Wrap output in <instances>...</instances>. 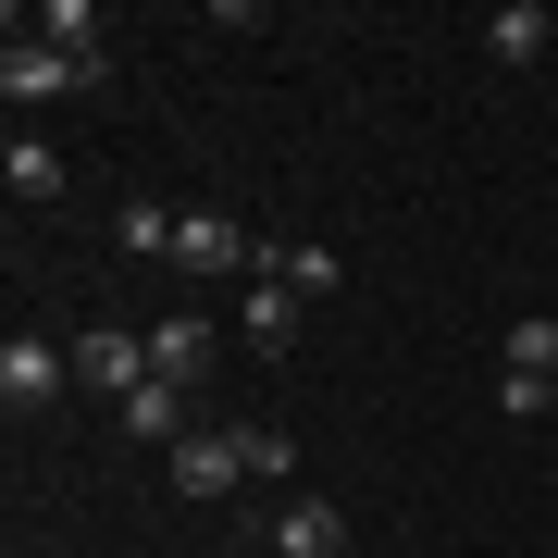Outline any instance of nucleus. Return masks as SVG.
I'll use <instances>...</instances> for the list:
<instances>
[{
	"label": "nucleus",
	"instance_id": "f257e3e1",
	"mask_svg": "<svg viewBox=\"0 0 558 558\" xmlns=\"http://www.w3.org/2000/svg\"><path fill=\"white\" fill-rule=\"evenodd\" d=\"M100 75H112V50H50V38H25V25H13V50H0L13 112H25V100H62V87H100Z\"/></svg>",
	"mask_w": 558,
	"mask_h": 558
},
{
	"label": "nucleus",
	"instance_id": "20e7f679",
	"mask_svg": "<svg viewBox=\"0 0 558 558\" xmlns=\"http://www.w3.org/2000/svg\"><path fill=\"white\" fill-rule=\"evenodd\" d=\"M236 484H248V422H211L174 447V497H236Z\"/></svg>",
	"mask_w": 558,
	"mask_h": 558
},
{
	"label": "nucleus",
	"instance_id": "6e6552de",
	"mask_svg": "<svg viewBox=\"0 0 558 558\" xmlns=\"http://www.w3.org/2000/svg\"><path fill=\"white\" fill-rule=\"evenodd\" d=\"M546 38H558V25H546V0H509V13H484V50H497V62H521V75L546 62Z\"/></svg>",
	"mask_w": 558,
	"mask_h": 558
},
{
	"label": "nucleus",
	"instance_id": "4468645a",
	"mask_svg": "<svg viewBox=\"0 0 558 558\" xmlns=\"http://www.w3.org/2000/svg\"><path fill=\"white\" fill-rule=\"evenodd\" d=\"M546 422H558V385H546Z\"/></svg>",
	"mask_w": 558,
	"mask_h": 558
},
{
	"label": "nucleus",
	"instance_id": "1a4fd4ad",
	"mask_svg": "<svg viewBox=\"0 0 558 558\" xmlns=\"http://www.w3.org/2000/svg\"><path fill=\"white\" fill-rule=\"evenodd\" d=\"M236 336L260 360H286V348H299V299H286V286H248V299H236Z\"/></svg>",
	"mask_w": 558,
	"mask_h": 558
},
{
	"label": "nucleus",
	"instance_id": "ddd939ff",
	"mask_svg": "<svg viewBox=\"0 0 558 558\" xmlns=\"http://www.w3.org/2000/svg\"><path fill=\"white\" fill-rule=\"evenodd\" d=\"M112 236L137 248V260H174V211H161V199H124V223H112Z\"/></svg>",
	"mask_w": 558,
	"mask_h": 558
},
{
	"label": "nucleus",
	"instance_id": "39448f33",
	"mask_svg": "<svg viewBox=\"0 0 558 558\" xmlns=\"http://www.w3.org/2000/svg\"><path fill=\"white\" fill-rule=\"evenodd\" d=\"M75 385L124 410V398L149 385V336H124V323H100V336H75Z\"/></svg>",
	"mask_w": 558,
	"mask_h": 558
},
{
	"label": "nucleus",
	"instance_id": "f03ea898",
	"mask_svg": "<svg viewBox=\"0 0 558 558\" xmlns=\"http://www.w3.org/2000/svg\"><path fill=\"white\" fill-rule=\"evenodd\" d=\"M174 274H260V236L248 223H223V211H174Z\"/></svg>",
	"mask_w": 558,
	"mask_h": 558
},
{
	"label": "nucleus",
	"instance_id": "7ed1b4c3",
	"mask_svg": "<svg viewBox=\"0 0 558 558\" xmlns=\"http://www.w3.org/2000/svg\"><path fill=\"white\" fill-rule=\"evenodd\" d=\"M62 385H75V348H50V336H13V348H0V398H13V422H38Z\"/></svg>",
	"mask_w": 558,
	"mask_h": 558
},
{
	"label": "nucleus",
	"instance_id": "f8f14e48",
	"mask_svg": "<svg viewBox=\"0 0 558 558\" xmlns=\"http://www.w3.org/2000/svg\"><path fill=\"white\" fill-rule=\"evenodd\" d=\"M0 174H13V199H62V149H38V137L0 149Z\"/></svg>",
	"mask_w": 558,
	"mask_h": 558
},
{
	"label": "nucleus",
	"instance_id": "9b49d317",
	"mask_svg": "<svg viewBox=\"0 0 558 558\" xmlns=\"http://www.w3.org/2000/svg\"><path fill=\"white\" fill-rule=\"evenodd\" d=\"M124 435H149V447H186V385H137V398H124Z\"/></svg>",
	"mask_w": 558,
	"mask_h": 558
},
{
	"label": "nucleus",
	"instance_id": "0eeeda50",
	"mask_svg": "<svg viewBox=\"0 0 558 558\" xmlns=\"http://www.w3.org/2000/svg\"><path fill=\"white\" fill-rule=\"evenodd\" d=\"M149 373H161V385H199V373H211V323H199V311L149 323Z\"/></svg>",
	"mask_w": 558,
	"mask_h": 558
},
{
	"label": "nucleus",
	"instance_id": "423d86ee",
	"mask_svg": "<svg viewBox=\"0 0 558 558\" xmlns=\"http://www.w3.org/2000/svg\"><path fill=\"white\" fill-rule=\"evenodd\" d=\"M260 286H286V299H336V286H348V260L336 248H323V236H260Z\"/></svg>",
	"mask_w": 558,
	"mask_h": 558
},
{
	"label": "nucleus",
	"instance_id": "9d476101",
	"mask_svg": "<svg viewBox=\"0 0 558 558\" xmlns=\"http://www.w3.org/2000/svg\"><path fill=\"white\" fill-rule=\"evenodd\" d=\"M274 546H286V558H348V521H336V497H299V509L274 521Z\"/></svg>",
	"mask_w": 558,
	"mask_h": 558
}]
</instances>
